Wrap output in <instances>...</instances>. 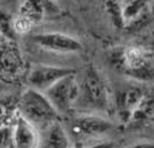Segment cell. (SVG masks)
Wrapping results in <instances>:
<instances>
[{"mask_svg": "<svg viewBox=\"0 0 154 148\" xmlns=\"http://www.w3.org/2000/svg\"><path fill=\"white\" fill-rule=\"evenodd\" d=\"M109 63L113 68L132 81L144 84H154V57L152 52L143 46L130 45L116 49L110 53Z\"/></svg>", "mask_w": 154, "mask_h": 148, "instance_id": "obj_1", "label": "cell"}, {"mask_svg": "<svg viewBox=\"0 0 154 148\" xmlns=\"http://www.w3.org/2000/svg\"><path fill=\"white\" fill-rule=\"evenodd\" d=\"M76 108L86 113L97 115L108 113L113 109V93L94 66H89L79 81V97Z\"/></svg>", "mask_w": 154, "mask_h": 148, "instance_id": "obj_2", "label": "cell"}, {"mask_svg": "<svg viewBox=\"0 0 154 148\" xmlns=\"http://www.w3.org/2000/svg\"><path fill=\"white\" fill-rule=\"evenodd\" d=\"M19 115L39 131L60 120L61 117L44 93L30 87L20 97Z\"/></svg>", "mask_w": 154, "mask_h": 148, "instance_id": "obj_3", "label": "cell"}, {"mask_svg": "<svg viewBox=\"0 0 154 148\" xmlns=\"http://www.w3.org/2000/svg\"><path fill=\"white\" fill-rule=\"evenodd\" d=\"M60 13L57 0H23L13 19L14 31L23 35L40 23L45 18Z\"/></svg>", "mask_w": 154, "mask_h": 148, "instance_id": "obj_4", "label": "cell"}, {"mask_svg": "<svg viewBox=\"0 0 154 148\" xmlns=\"http://www.w3.org/2000/svg\"><path fill=\"white\" fill-rule=\"evenodd\" d=\"M114 124L103 115L82 112L69 120L68 133L76 142L105 138L113 130Z\"/></svg>", "mask_w": 154, "mask_h": 148, "instance_id": "obj_5", "label": "cell"}, {"mask_svg": "<svg viewBox=\"0 0 154 148\" xmlns=\"http://www.w3.org/2000/svg\"><path fill=\"white\" fill-rule=\"evenodd\" d=\"M151 84H139L130 80L113 93V108L123 124H129L139 108Z\"/></svg>", "mask_w": 154, "mask_h": 148, "instance_id": "obj_6", "label": "cell"}, {"mask_svg": "<svg viewBox=\"0 0 154 148\" xmlns=\"http://www.w3.org/2000/svg\"><path fill=\"white\" fill-rule=\"evenodd\" d=\"M55 110L63 116L76 108L79 97V81L75 73L59 80L44 93Z\"/></svg>", "mask_w": 154, "mask_h": 148, "instance_id": "obj_7", "label": "cell"}, {"mask_svg": "<svg viewBox=\"0 0 154 148\" xmlns=\"http://www.w3.org/2000/svg\"><path fill=\"white\" fill-rule=\"evenodd\" d=\"M31 39L40 49L55 53H78L83 50V45L76 37L62 32H39L32 35Z\"/></svg>", "mask_w": 154, "mask_h": 148, "instance_id": "obj_8", "label": "cell"}, {"mask_svg": "<svg viewBox=\"0 0 154 148\" xmlns=\"http://www.w3.org/2000/svg\"><path fill=\"white\" fill-rule=\"evenodd\" d=\"M76 73L75 70L69 67L55 66V65L37 64L33 65L28 74V84L30 88L45 93L59 80L69 74Z\"/></svg>", "mask_w": 154, "mask_h": 148, "instance_id": "obj_9", "label": "cell"}, {"mask_svg": "<svg viewBox=\"0 0 154 148\" xmlns=\"http://www.w3.org/2000/svg\"><path fill=\"white\" fill-rule=\"evenodd\" d=\"M12 148H38L40 132L17 113L12 125Z\"/></svg>", "mask_w": 154, "mask_h": 148, "instance_id": "obj_10", "label": "cell"}, {"mask_svg": "<svg viewBox=\"0 0 154 148\" xmlns=\"http://www.w3.org/2000/svg\"><path fill=\"white\" fill-rule=\"evenodd\" d=\"M39 132L38 148H71V138L61 120L53 123Z\"/></svg>", "mask_w": 154, "mask_h": 148, "instance_id": "obj_11", "label": "cell"}, {"mask_svg": "<svg viewBox=\"0 0 154 148\" xmlns=\"http://www.w3.org/2000/svg\"><path fill=\"white\" fill-rule=\"evenodd\" d=\"M23 66L21 52L14 42L0 41V73L6 75L17 74Z\"/></svg>", "mask_w": 154, "mask_h": 148, "instance_id": "obj_12", "label": "cell"}, {"mask_svg": "<svg viewBox=\"0 0 154 148\" xmlns=\"http://www.w3.org/2000/svg\"><path fill=\"white\" fill-rule=\"evenodd\" d=\"M154 120V84L149 86L139 108L130 123H147Z\"/></svg>", "mask_w": 154, "mask_h": 148, "instance_id": "obj_13", "label": "cell"}, {"mask_svg": "<svg viewBox=\"0 0 154 148\" xmlns=\"http://www.w3.org/2000/svg\"><path fill=\"white\" fill-rule=\"evenodd\" d=\"M103 5L110 21L116 28H123L125 26L123 20V0H103Z\"/></svg>", "mask_w": 154, "mask_h": 148, "instance_id": "obj_14", "label": "cell"}, {"mask_svg": "<svg viewBox=\"0 0 154 148\" xmlns=\"http://www.w3.org/2000/svg\"><path fill=\"white\" fill-rule=\"evenodd\" d=\"M146 7L145 0H128L124 2L123 7V20L127 25L130 21H134L140 16L143 11Z\"/></svg>", "mask_w": 154, "mask_h": 148, "instance_id": "obj_15", "label": "cell"}, {"mask_svg": "<svg viewBox=\"0 0 154 148\" xmlns=\"http://www.w3.org/2000/svg\"><path fill=\"white\" fill-rule=\"evenodd\" d=\"M13 19L9 13H7L5 9L0 8V37L6 41L14 42L16 38V32L14 31Z\"/></svg>", "mask_w": 154, "mask_h": 148, "instance_id": "obj_16", "label": "cell"}, {"mask_svg": "<svg viewBox=\"0 0 154 148\" xmlns=\"http://www.w3.org/2000/svg\"><path fill=\"white\" fill-rule=\"evenodd\" d=\"M114 142L109 141L105 138L94 139V140H86V141L75 142L74 148H113Z\"/></svg>", "mask_w": 154, "mask_h": 148, "instance_id": "obj_17", "label": "cell"}, {"mask_svg": "<svg viewBox=\"0 0 154 148\" xmlns=\"http://www.w3.org/2000/svg\"><path fill=\"white\" fill-rule=\"evenodd\" d=\"M12 118V113L9 112V107L7 104L0 102V129L7 126L6 122Z\"/></svg>", "mask_w": 154, "mask_h": 148, "instance_id": "obj_18", "label": "cell"}, {"mask_svg": "<svg viewBox=\"0 0 154 148\" xmlns=\"http://www.w3.org/2000/svg\"><path fill=\"white\" fill-rule=\"evenodd\" d=\"M125 148H154V142L152 141H139L132 143Z\"/></svg>", "mask_w": 154, "mask_h": 148, "instance_id": "obj_19", "label": "cell"}, {"mask_svg": "<svg viewBox=\"0 0 154 148\" xmlns=\"http://www.w3.org/2000/svg\"><path fill=\"white\" fill-rule=\"evenodd\" d=\"M0 148H6V147H4V146H0Z\"/></svg>", "mask_w": 154, "mask_h": 148, "instance_id": "obj_20", "label": "cell"}, {"mask_svg": "<svg viewBox=\"0 0 154 148\" xmlns=\"http://www.w3.org/2000/svg\"><path fill=\"white\" fill-rule=\"evenodd\" d=\"M0 41H2V38H1V37H0Z\"/></svg>", "mask_w": 154, "mask_h": 148, "instance_id": "obj_21", "label": "cell"}]
</instances>
